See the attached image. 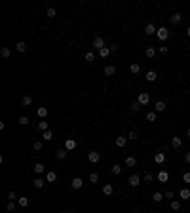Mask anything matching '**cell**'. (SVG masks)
<instances>
[{"mask_svg":"<svg viewBox=\"0 0 190 213\" xmlns=\"http://www.w3.org/2000/svg\"><path fill=\"white\" fill-rule=\"evenodd\" d=\"M91 46H93V50H103V48H105V40L101 36H95L93 42H91Z\"/></svg>","mask_w":190,"mask_h":213,"instance_id":"7a4b0ae2","label":"cell"},{"mask_svg":"<svg viewBox=\"0 0 190 213\" xmlns=\"http://www.w3.org/2000/svg\"><path fill=\"white\" fill-rule=\"evenodd\" d=\"M32 169H34V173H36V175H42V173L46 171V166H44L42 162H38V164H34V168H32Z\"/></svg>","mask_w":190,"mask_h":213,"instance_id":"9c48e42d","label":"cell"},{"mask_svg":"<svg viewBox=\"0 0 190 213\" xmlns=\"http://www.w3.org/2000/svg\"><path fill=\"white\" fill-rule=\"evenodd\" d=\"M67 213H72V211H67Z\"/></svg>","mask_w":190,"mask_h":213,"instance_id":"11a10c76","label":"cell"},{"mask_svg":"<svg viewBox=\"0 0 190 213\" xmlns=\"http://www.w3.org/2000/svg\"><path fill=\"white\" fill-rule=\"evenodd\" d=\"M179 196H181L182 200H188L190 198V190H188V188H182V190L179 192Z\"/></svg>","mask_w":190,"mask_h":213,"instance_id":"d6a6232c","label":"cell"},{"mask_svg":"<svg viewBox=\"0 0 190 213\" xmlns=\"http://www.w3.org/2000/svg\"><path fill=\"white\" fill-rule=\"evenodd\" d=\"M46 181H48V183L57 181V171H48V173H46Z\"/></svg>","mask_w":190,"mask_h":213,"instance_id":"4fadbf2b","label":"cell"},{"mask_svg":"<svg viewBox=\"0 0 190 213\" xmlns=\"http://www.w3.org/2000/svg\"><path fill=\"white\" fill-rule=\"evenodd\" d=\"M127 183H129V185H131L133 188H135V186H139V185H141V177H139V175H135V173H133V175L129 177V181H127Z\"/></svg>","mask_w":190,"mask_h":213,"instance_id":"8992f818","label":"cell"},{"mask_svg":"<svg viewBox=\"0 0 190 213\" xmlns=\"http://www.w3.org/2000/svg\"><path fill=\"white\" fill-rule=\"evenodd\" d=\"M36 114H38V118H40V120H44V118L48 116V109H46V107H38Z\"/></svg>","mask_w":190,"mask_h":213,"instance_id":"e0dca14e","label":"cell"},{"mask_svg":"<svg viewBox=\"0 0 190 213\" xmlns=\"http://www.w3.org/2000/svg\"><path fill=\"white\" fill-rule=\"evenodd\" d=\"M42 139H44V141H51V139H53V133H51L50 129H48V131L42 133Z\"/></svg>","mask_w":190,"mask_h":213,"instance_id":"d590c367","label":"cell"},{"mask_svg":"<svg viewBox=\"0 0 190 213\" xmlns=\"http://www.w3.org/2000/svg\"><path fill=\"white\" fill-rule=\"evenodd\" d=\"M154 162H156V164H163V162H165V152H156V154H154Z\"/></svg>","mask_w":190,"mask_h":213,"instance_id":"30bf717a","label":"cell"},{"mask_svg":"<svg viewBox=\"0 0 190 213\" xmlns=\"http://www.w3.org/2000/svg\"><path fill=\"white\" fill-rule=\"evenodd\" d=\"M145 53H146V57H148V59H152L154 55H156V50H154L152 46H148V48H146V51H145Z\"/></svg>","mask_w":190,"mask_h":213,"instance_id":"1f68e13d","label":"cell"},{"mask_svg":"<svg viewBox=\"0 0 190 213\" xmlns=\"http://www.w3.org/2000/svg\"><path fill=\"white\" fill-rule=\"evenodd\" d=\"M15 48H17V51H25V50H27V42L19 40L17 44H15Z\"/></svg>","mask_w":190,"mask_h":213,"instance_id":"f546056e","label":"cell"},{"mask_svg":"<svg viewBox=\"0 0 190 213\" xmlns=\"http://www.w3.org/2000/svg\"><path fill=\"white\" fill-rule=\"evenodd\" d=\"M114 73H116V67H114V65H107V67H105V74H107V76H112Z\"/></svg>","mask_w":190,"mask_h":213,"instance_id":"44dd1931","label":"cell"},{"mask_svg":"<svg viewBox=\"0 0 190 213\" xmlns=\"http://www.w3.org/2000/svg\"><path fill=\"white\" fill-rule=\"evenodd\" d=\"M6 209H8L10 213H14V211H15V204H14V202H8V205H6Z\"/></svg>","mask_w":190,"mask_h":213,"instance_id":"b9f144b4","label":"cell"},{"mask_svg":"<svg viewBox=\"0 0 190 213\" xmlns=\"http://www.w3.org/2000/svg\"><path fill=\"white\" fill-rule=\"evenodd\" d=\"M186 34H188V36H190V27H188V29H186Z\"/></svg>","mask_w":190,"mask_h":213,"instance_id":"db71d44e","label":"cell"},{"mask_svg":"<svg viewBox=\"0 0 190 213\" xmlns=\"http://www.w3.org/2000/svg\"><path fill=\"white\" fill-rule=\"evenodd\" d=\"M32 149H34V150H42V141H36V143L32 145Z\"/></svg>","mask_w":190,"mask_h":213,"instance_id":"7dc6e473","label":"cell"},{"mask_svg":"<svg viewBox=\"0 0 190 213\" xmlns=\"http://www.w3.org/2000/svg\"><path fill=\"white\" fill-rule=\"evenodd\" d=\"M156 36H158V40H162V42H165L169 38V31L165 27H160L158 29V32H156Z\"/></svg>","mask_w":190,"mask_h":213,"instance_id":"6da1fadb","label":"cell"},{"mask_svg":"<svg viewBox=\"0 0 190 213\" xmlns=\"http://www.w3.org/2000/svg\"><path fill=\"white\" fill-rule=\"evenodd\" d=\"M0 55H2L4 59H8L10 57V50H8V48H2V50H0Z\"/></svg>","mask_w":190,"mask_h":213,"instance_id":"74e56055","label":"cell"},{"mask_svg":"<svg viewBox=\"0 0 190 213\" xmlns=\"http://www.w3.org/2000/svg\"><path fill=\"white\" fill-rule=\"evenodd\" d=\"M90 183H99V175H97V173H91V175H90Z\"/></svg>","mask_w":190,"mask_h":213,"instance_id":"ab89813d","label":"cell"},{"mask_svg":"<svg viewBox=\"0 0 190 213\" xmlns=\"http://www.w3.org/2000/svg\"><path fill=\"white\" fill-rule=\"evenodd\" d=\"M67 152H68L67 149H61V150H57V152H55V156H57L59 160H65V158H67Z\"/></svg>","mask_w":190,"mask_h":213,"instance_id":"484cf974","label":"cell"},{"mask_svg":"<svg viewBox=\"0 0 190 213\" xmlns=\"http://www.w3.org/2000/svg\"><path fill=\"white\" fill-rule=\"evenodd\" d=\"M76 147H78V143L74 139H67V141H65V149H67V150H74Z\"/></svg>","mask_w":190,"mask_h":213,"instance_id":"ba28073f","label":"cell"},{"mask_svg":"<svg viewBox=\"0 0 190 213\" xmlns=\"http://www.w3.org/2000/svg\"><path fill=\"white\" fill-rule=\"evenodd\" d=\"M158 51H160V53H167V46H160Z\"/></svg>","mask_w":190,"mask_h":213,"instance_id":"681fc988","label":"cell"},{"mask_svg":"<svg viewBox=\"0 0 190 213\" xmlns=\"http://www.w3.org/2000/svg\"><path fill=\"white\" fill-rule=\"evenodd\" d=\"M181 145H182L181 137H173V139H171V147H173V149H181Z\"/></svg>","mask_w":190,"mask_h":213,"instance_id":"ac0fdd59","label":"cell"},{"mask_svg":"<svg viewBox=\"0 0 190 213\" xmlns=\"http://www.w3.org/2000/svg\"><path fill=\"white\" fill-rule=\"evenodd\" d=\"M179 208H181V202H177V200H173V202H171V209H173V211H177Z\"/></svg>","mask_w":190,"mask_h":213,"instance_id":"60d3db41","label":"cell"},{"mask_svg":"<svg viewBox=\"0 0 190 213\" xmlns=\"http://www.w3.org/2000/svg\"><path fill=\"white\" fill-rule=\"evenodd\" d=\"M186 137H190V127H188V129H186Z\"/></svg>","mask_w":190,"mask_h":213,"instance_id":"f5cc1de1","label":"cell"},{"mask_svg":"<svg viewBox=\"0 0 190 213\" xmlns=\"http://www.w3.org/2000/svg\"><path fill=\"white\" fill-rule=\"evenodd\" d=\"M185 162L190 164V152H186V154H185Z\"/></svg>","mask_w":190,"mask_h":213,"instance_id":"816d5d0a","label":"cell"},{"mask_svg":"<svg viewBox=\"0 0 190 213\" xmlns=\"http://www.w3.org/2000/svg\"><path fill=\"white\" fill-rule=\"evenodd\" d=\"M38 129H40L42 133L48 131V122H46V120H40V122H38Z\"/></svg>","mask_w":190,"mask_h":213,"instance_id":"4dcf8cb0","label":"cell"},{"mask_svg":"<svg viewBox=\"0 0 190 213\" xmlns=\"http://www.w3.org/2000/svg\"><path fill=\"white\" fill-rule=\"evenodd\" d=\"M137 101H139L141 105H148V103H150V95L146 93V91H141V93H139V99H137Z\"/></svg>","mask_w":190,"mask_h":213,"instance_id":"277c9868","label":"cell"},{"mask_svg":"<svg viewBox=\"0 0 190 213\" xmlns=\"http://www.w3.org/2000/svg\"><path fill=\"white\" fill-rule=\"evenodd\" d=\"M17 204H19V208H27V205L31 204V200L25 196V198H19V200H17Z\"/></svg>","mask_w":190,"mask_h":213,"instance_id":"cb8c5ba5","label":"cell"},{"mask_svg":"<svg viewBox=\"0 0 190 213\" xmlns=\"http://www.w3.org/2000/svg\"><path fill=\"white\" fill-rule=\"evenodd\" d=\"M46 15H48V17H50V19H51V17H55V10H53V8H48V12H46Z\"/></svg>","mask_w":190,"mask_h":213,"instance_id":"ee69618b","label":"cell"},{"mask_svg":"<svg viewBox=\"0 0 190 213\" xmlns=\"http://www.w3.org/2000/svg\"><path fill=\"white\" fill-rule=\"evenodd\" d=\"M146 122H156V110H148L146 112Z\"/></svg>","mask_w":190,"mask_h":213,"instance_id":"d4e9b609","label":"cell"},{"mask_svg":"<svg viewBox=\"0 0 190 213\" xmlns=\"http://www.w3.org/2000/svg\"><path fill=\"white\" fill-rule=\"evenodd\" d=\"M114 143H116L118 149H124V147H126V143H127V137H116V141H114Z\"/></svg>","mask_w":190,"mask_h":213,"instance_id":"7c38bea8","label":"cell"},{"mask_svg":"<svg viewBox=\"0 0 190 213\" xmlns=\"http://www.w3.org/2000/svg\"><path fill=\"white\" fill-rule=\"evenodd\" d=\"M8 198H10V202H14V200H19V198H17V194H15V190H10Z\"/></svg>","mask_w":190,"mask_h":213,"instance_id":"7bdbcfd3","label":"cell"},{"mask_svg":"<svg viewBox=\"0 0 190 213\" xmlns=\"http://www.w3.org/2000/svg\"><path fill=\"white\" fill-rule=\"evenodd\" d=\"M110 53H112V51H110V48H109V46H105L103 50H99V57H101V59H107Z\"/></svg>","mask_w":190,"mask_h":213,"instance_id":"8fae6325","label":"cell"},{"mask_svg":"<svg viewBox=\"0 0 190 213\" xmlns=\"http://www.w3.org/2000/svg\"><path fill=\"white\" fill-rule=\"evenodd\" d=\"M158 181L160 183H167L169 181V173L167 171H160L158 173Z\"/></svg>","mask_w":190,"mask_h":213,"instance_id":"9a60e30c","label":"cell"},{"mask_svg":"<svg viewBox=\"0 0 190 213\" xmlns=\"http://www.w3.org/2000/svg\"><path fill=\"white\" fill-rule=\"evenodd\" d=\"M44 185H46V181L42 179V177H36V179L32 181V186H34V188H38V190H40V188H44Z\"/></svg>","mask_w":190,"mask_h":213,"instance_id":"52a82bcc","label":"cell"},{"mask_svg":"<svg viewBox=\"0 0 190 213\" xmlns=\"http://www.w3.org/2000/svg\"><path fill=\"white\" fill-rule=\"evenodd\" d=\"M156 78H158L156 71H148V73H146V80L148 82H156Z\"/></svg>","mask_w":190,"mask_h":213,"instance_id":"603a6c76","label":"cell"},{"mask_svg":"<svg viewBox=\"0 0 190 213\" xmlns=\"http://www.w3.org/2000/svg\"><path fill=\"white\" fill-rule=\"evenodd\" d=\"M152 200L158 204V202H162V200H163V194H162V192H154V194H152Z\"/></svg>","mask_w":190,"mask_h":213,"instance_id":"e575fe53","label":"cell"},{"mask_svg":"<svg viewBox=\"0 0 190 213\" xmlns=\"http://www.w3.org/2000/svg\"><path fill=\"white\" fill-rule=\"evenodd\" d=\"M110 171H112V175H120V173H122V168H120L118 164H114L112 168H110Z\"/></svg>","mask_w":190,"mask_h":213,"instance_id":"836d02e7","label":"cell"},{"mask_svg":"<svg viewBox=\"0 0 190 213\" xmlns=\"http://www.w3.org/2000/svg\"><path fill=\"white\" fill-rule=\"evenodd\" d=\"M145 32L148 34V36H152V34H156V32H158V29L154 27L152 23H148V25H146V29H145Z\"/></svg>","mask_w":190,"mask_h":213,"instance_id":"5bb4252c","label":"cell"},{"mask_svg":"<svg viewBox=\"0 0 190 213\" xmlns=\"http://www.w3.org/2000/svg\"><path fill=\"white\" fill-rule=\"evenodd\" d=\"M17 122L21 124V126H27V124H29V118H27V116H19V120H17Z\"/></svg>","mask_w":190,"mask_h":213,"instance_id":"f35d334b","label":"cell"},{"mask_svg":"<svg viewBox=\"0 0 190 213\" xmlns=\"http://www.w3.org/2000/svg\"><path fill=\"white\" fill-rule=\"evenodd\" d=\"M99 158H101L99 152H95V150L87 152V162H90V164H97V162H99Z\"/></svg>","mask_w":190,"mask_h":213,"instance_id":"3957f363","label":"cell"},{"mask_svg":"<svg viewBox=\"0 0 190 213\" xmlns=\"http://www.w3.org/2000/svg\"><path fill=\"white\" fill-rule=\"evenodd\" d=\"M182 181H185V183H190V171H186L185 175H182Z\"/></svg>","mask_w":190,"mask_h":213,"instance_id":"c3c4849f","label":"cell"},{"mask_svg":"<svg viewBox=\"0 0 190 213\" xmlns=\"http://www.w3.org/2000/svg\"><path fill=\"white\" fill-rule=\"evenodd\" d=\"M163 198H173V190H167L165 194H163Z\"/></svg>","mask_w":190,"mask_h":213,"instance_id":"f907efd6","label":"cell"},{"mask_svg":"<svg viewBox=\"0 0 190 213\" xmlns=\"http://www.w3.org/2000/svg\"><path fill=\"white\" fill-rule=\"evenodd\" d=\"M112 192H114V186L112 185H105L103 186V194L105 196H112Z\"/></svg>","mask_w":190,"mask_h":213,"instance_id":"d6986e66","label":"cell"},{"mask_svg":"<svg viewBox=\"0 0 190 213\" xmlns=\"http://www.w3.org/2000/svg\"><path fill=\"white\" fill-rule=\"evenodd\" d=\"M141 107H143V105H141L139 101H135V103L131 105V112H139V110H141Z\"/></svg>","mask_w":190,"mask_h":213,"instance_id":"8d00e7d4","label":"cell"},{"mask_svg":"<svg viewBox=\"0 0 190 213\" xmlns=\"http://www.w3.org/2000/svg\"><path fill=\"white\" fill-rule=\"evenodd\" d=\"M70 186H72L74 190H80L82 186H84V181H82L80 177H74V179H72V183H70Z\"/></svg>","mask_w":190,"mask_h":213,"instance_id":"5b68a950","label":"cell"},{"mask_svg":"<svg viewBox=\"0 0 190 213\" xmlns=\"http://www.w3.org/2000/svg\"><path fill=\"white\" fill-rule=\"evenodd\" d=\"M137 137H139V135H137V131H129V133H127V139H131V141H135Z\"/></svg>","mask_w":190,"mask_h":213,"instance_id":"f6af8a7d","label":"cell"},{"mask_svg":"<svg viewBox=\"0 0 190 213\" xmlns=\"http://www.w3.org/2000/svg\"><path fill=\"white\" fill-rule=\"evenodd\" d=\"M152 179H154V175H152V173H148V171H146V173H145V183H150Z\"/></svg>","mask_w":190,"mask_h":213,"instance_id":"bcb514c9","label":"cell"},{"mask_svg":"<svg viewBox=\"0 0 190 213\" xmlns=\"http://www.w3.org/2000/svg\"><path fill=\"white\" fill-rule=\"evenodd\" d=\"M84 59H86L87 63H91V61H95V51H86V55H84Z\"/></svg>","mask_w":190,"mask_h":213,"instance_id":"83f0119b","label":"cell"},{"mask_svg":"<svg viewBox=\"0 0 190 213\" xmlns=\"http://www.w3.org/2000/svg\"><path fill=\"white\" fill-rule=\"evenodd\" d=\"M135 164H137V158H135V156H127V158H126V166H129V168H133Z\"/></svg>","mask_w":190,"mask_h":213,"instance_id":"4316f807","label":"cell"},{"mask_svg":"<svg viewBox=\"0 0 190 213\" xmlns=\"http://www.w3.org/2000/svg\"><path fill=\"white\" fill-rule=\"evenodd\" d=\"M129 73H131V74H139L141 73V65L139 63H131V65H129Z\"/></svg>","mask_w":190,"mask_h":213,"instance_id":"2e32d148","label":"cell"},{"mask_svg":"<svg viewBox=\"0 0 190 213\" xmlns=\"http://www.w3.org/2000/svg\"><path fill=\"white\" fill-rule=\"evenodd\" d=\"M169 21H171L173 25H177V23H181V21H182V15H181V14H173L171 17H169Z\"/></svg>","mask_w":190,"mask_h":213,"instance_id":"ffe728a7","label":"cell"},{"mask_svg":"<svg viewBox=\"0 0 190 213\" xmlns=\"http://www.w3.org/2000/svg\"><path fill=\"white\" fill-rule=\"evenodd\" d=\"M21 105H23V107H29V105H32V97H31V95H25V97L21 99Z\"/></svg>","mask_w":190,"mask_h":213,"instance_id":"f1b7e54d","label":"cell"},{"mask_svg":"<svg viewBox=\"0 0 190 213\" xmlns=\"http://www.w3.org/2000/svg\"><path fill=\"white\" fill-rule=\"evenodd\" d=\"M188 48H190V44H188Z\"/></svg>","mask_w":190,"mask_h":213,"instance_id":"9f6ffc18","label":"cell"},{"mask_svg":"<svg viewBox=\"0 0 190 213\" xmlns=\"http://www.w3.org/2000/svg\"><path fill=\"white\" fill-rule=\"evenodd\" d=\"M154 110H156V112H163V110H165V103H163V101H158V103L154 105Z\"/></svg>","mask_w":190,"mask_h":213,"instance_id":"7402d4cb","label":"cell"}]
</instances>
